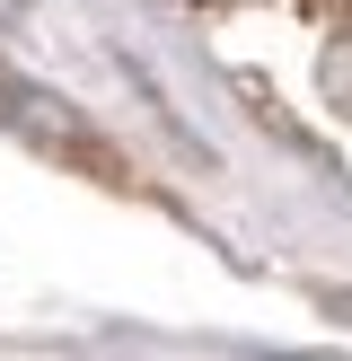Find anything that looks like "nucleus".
Listing matches in <instances>:
<instances>
[{"label":"nucleus","mask_w":352,"mask_h":361,"mask_svg":"<svg viewBox=\"0 0 352 361\" xmlns=\"http://www.w3.org/2000/svg\"><path fill=\"white\" fill-rule=\"evenodd\" d=\"M0 123H9V133H27V141H44L53 159H80V168H106V176H115V150H106V141H88V123L70 115L53 88H27V80H9V71H0Z\"/></svg>","instance_id":"obj_1"},{"label":"nucleus","mask_w":352,"mask_h":361,"mask_svg":"<svg viewBox=\"0 0 352 361\" xmlns=\"http://www.w3.org/2000/svg\"><path fill=\"white\" fill-rule=\"evenodd\" d=\"M317 97H326L334 115L352 123V18H344L334 35H326V53H317Z\"/></svg>","instance_id":"obj_2"}]
</instances>
